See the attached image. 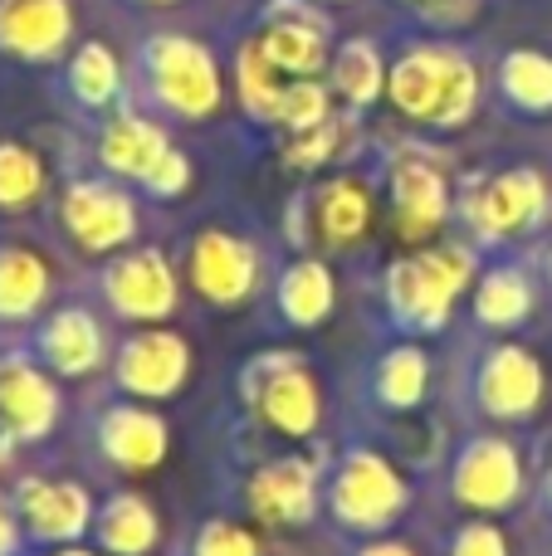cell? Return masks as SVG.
I'll list each match as a JSON object with an SVG mask.
<instances>
[{"mask_svg":"<svg viewBox=\"0 0 552 556\" xmlns=\"http://www.w3.org/2000/svg\"><path fill=\"white\" fill-rule=\"evenodd\" d=\"M279 313L293 327H318L333 313V274L318 260L289 264L279 278Z\"/></svg>","mask_w":552,"mask_h":556,"instance_id":"cell-24","label":"cell"},{"mask_svg":"<svg viewBox=\"0 0 552 556\" xmlns=\"http://www.w3.org/2000/svg\"><path fill=\"white\" fill-rule=\"evenodd\" d=\"M455 498L465 508H479V513H499L509 503H518L524 493V459L509 440H469L455 459Z\"/></svg>","mask_w":552,"mask_h":556,"instance_id":"cell-8","label":"cell"},{"mask_svg":"<svg viewBox=\"0 0 552 556\" xmlns=\"http://www.w3.org/2000/svg\"><path fill=\"white\" fill-rule=\"evenodd\" d=\"M98 152H103V166L117 176H137V181H147L152 176V166L162 162L172 147H166L162 127H152L147 117H113V123L103 127V142H98Z\"/></svg>","mask_w":552,"mask_h":556,"instance_id":"cell-21","label":"cell"},{"mask_svg":"<svg viewBox=\"0 0 552 556\" xmlns=\"http://www.w3.org/2000/svg\"><path fill=\"white\" fill-rule=\"evenodd\" d=\"M548 278H552V254H548Z\"/></svg>","mask_w":552,"mask_h":556,"instance_id":"cell-44","label":"cell"},{"mask_svg":"<svg viewBox=\"0 0 552 556\" xmlns=\"http://www.w3.org/2000/svg\"><path fill=\"white\" fill-rule=\"evenodd\" d=\"M499 88L524 113H552V59L538 49H514L499 68Z\"/></svg>","mask_w":552,"mask_h":556,"instance_id":"cell-26","label":"cell"},{"mask_svg":"<svg viewBox=\"0 0 552 556\" xmlns=\"http://www.w3.org/2000/svg\"><path fill=\"white\" fill-rule=\"evenodd\" d=\"M103 298H108V307H113L117 317L156 323V317H166L176 307V274L156 250L123 254L117 264H108Z\"/></svg>","mask_w":552,"mask_h":556,"instance_id":"cell-9","label":"cell"},{"mask_svg":"<svg viewBox=\"0 0 552 556\" xmlns=\"http://www.w3.org/2000/svg\"><path fill=\"white\" fill-rule=\"evenodd\" d=\"M260 278V254L250 240H235L225 230H205L191 244V283L211 303H244Z\"/></svg>","mask_w":552,"mask_h":556,"instance_id":"cell-13","label":"cell"},{"mask_svg":"<svg viewBox=\"0 0 552 556\" xmlns=\"http://www.w3.org/2000/svg\"><path fill=\"white\" fill-rule=\"evenodd\" d=\"M333 518L352 532H377L406 508V483L391 469L381 454L372 450H352L338 464V479H333Z\"/></svg>","mask_w":552,"mask_h":556,"instance_id":"cell-5","label":"cell"},{"mask_svg":"<svg viewBox=\"0 0 552 556\" xmlns=\"http://www.w3.org/2000/svg\"><path fill=\"white\" fill-rule=\"evenodd\" d=\"M548 215V186L538 172L518 166V172H504L494 181L475 186L465 195V220L479 230V240H504V235H524L534 230Z\"/></svg>","mask_w":552,"mask_h":556,"instance_id":"cell-6","label":"cell"},{"mask_svg":"<svg viewBox=\"0 0 552 556\" xmlns=\"http://www.w3.org/2000/svg\"><path fill=\"white\" fill-rule=\"evenodd\" d=\"M49 556H93V552H84V547H74V542H68V547H59V552H49Z\"/></svg>","mask_w":552,"mask_h":556,"instance_id":"cell-42","label":"cell"},{"mask_svg":"<svg viewBox=\"0 0 552 556\" xmlns=\"http://www.w3.org/2000/svg\"><path fill=\"white\" fill-rule=\"evenodd\" d=\"M240 98H244V108H250L254 117H269V123H279V98H284V88L274 84V64L264 59L260 39L240 49Z\"/></svg>","mask_w":552,"mask_h":556,"instance_id":"cell-32","label":"cell"},{"mask_svg":"<svg viewBox=\"0 0 552 556\" xmlns=\"http://www.w3.org/2000/svg\"><path fill=\"white\" fill-rule=\"evenodd\" d=\"M377 395L391 410H416L426 395V352L421 346H391L377 362Z\"/></svg>","mask_w":552,"mask_h":556,"instance_id":"cell-28","label":"cell"},{"mask_svg":"<svg viewBox=\"0 0 552 556\" xmlns=\"http://www.w3.org/2000/svg\"><path fill=\"white\" fill-rule=\"evenodd\" d=\"M68 0H0V49L25 64L54 59L68 39Z\"/></svg>","mask_w":552,"mask_h":556,"instance_id":"cell-16","label":"cell"},{"mask_svg":"<svg viewBox=\"0 0 552 556\" xmlns=\"http://www.w3.org/2000/svg\"><path fill=\"white\" fill-rule=\"evenodd\" d=\"M342 137H348V123H333V117H328V123H318V127H309V132L293 137L284 162L299 166V172H309V166H323L342 147Z\"/></svg>","mask_w":552,"mask_h":556,"instance_id":"cell-34","label":"cell"},{"mask_svg":"<svg viewBox=\"0 0 552 556\" xmlns=\"http://www.w3.org/2000/svg\"><path fill=\"white\" fill-rule=\"evenodd\" d=\"M68 88H74L78 103L103 108L108 98L117 93V59L108 45H84L68 64Z\"/></svg>","mask_w":552,"mask_h":556,"instance_id":"cell-31","label":"cell"},{"mask_svg":"<svg viewBox=\"0 0 552 556\" xmlns=\"http://www.w3.org/2000/svg\"><path fill=\"white\" fill-rule=\"evenodd\" d=\"M372 220V201L357 181H328L318 191V230L328 244H352L362 240Z\"/></svg>","mask_w":552,"mask_h":556,"instance_id":"cell-27","label":"cell"},{"mask_svg":"<svg viewBox=\"0 0 552 556\" xmlns=\"http://www.w3.org/2000/svg\"><path fill=\"white\" fill-rule=\"evenodd\" d=\"M45 195V162L25 142H0V211H29Z\"/></svg>","mask_w":552,"mask_h":556,"instance_id":"cell-29","label":"cell"},{"mask_svg":"<svg viewBox=\"0 0 552 556\" xmlns=\"http://www.w3.org/2000/svg\"><path fill=\"white\" fill-rule=\"evenodd\" d=\"M279 123L293 132H309V127L328 123V88L313 84V78H293L279 98Z\"/></svg>","mask_w":552,"mask_h":556,"instance_id":"cell-33","label":"cell"},{"mask_svg":"<svg viewBox=\"0 0 552 556\" xmlns=\"http://www.w3.org/2000/svg\"><path fill=\"white\" fill-rule=\"evenodd\" d=\"M260 49L284 74H318L323 54H328V45H323V20L313 15L309 5H299V0H284V5L274 10L269 29L260 35Z\"/></svg>","mask_w":552,"mask_h":556,"instance_id":"cell-19","label":"cell"},{"mask_svg":"<svg viewBox=\"0 0 552 556\" xmlns=\"http://www.w3.org/2000/svg\"><path fill=\"white\" fill-rule=\"evenodd\" d=\"M254 518L274 528H303L318 513V473L309 459H274L250 479Z\"/></svg>","mask_w":552,"mask_h":556,"instance_id":"cell-15","label":"cell"},{"mask_svg":"<svg viewBox=\"0 0 552 556\" xmlns=\"http://www.w3.org/2000/svg\"><path fill=\"white\" fill-rule=\"evenodd\" d=\"M49 298V264L25 244H0V323H29Z\"/></svg>","mask_w":552,"mask_h":556,"instance_id":"cell-22","label":"cell"},{"mask_svg":"<svg viewBox=\"0 0 552 556\" xmlns=\"http://www.w3.org/2000/svg\"><path fill=\"white\" fill-rule=\"evenodd\" d=\"M191 556H260V547H254V538L240 528V522L215 518V522H205L201 528Z\"/></svg>","mask_w":552,"mask_h":556,"instance_id":"cell-35","label":"cell"},{"mask_svg":"<svg viewBox=\"0 0 552 556\" xmlns=\"http://www.w3.org/2000/svg\"><path fill=\"white\" fill-rule=\"evenodd\" d=\"M534 313V283L524 269H489L475 288V317L485 327H518Z\"/></svg>","mask_w":552,"mask_h":556,"instance_id":"cell-25","label":"cell"},{"mask_svg":"<svg viewBox=\"0 0 552 556\" xmlns=\"http://www.w3.org/2000/svg\"><path fill=\"white\" fill-rule=\"evenodd\" d=\"M98 542L113 556H147L156 547V513L142 493H117L98 513Z\"/></svg>","mask_w":552,"mask_h":556,"instance_id":"cell-23","label":"cell"},{"mask_svg":"<svg viewBox=\"0 0 552 556\" xmlns=\"http://www.w3.org/2000/svg\"><path fill=\"white\" fill-rule=\"evenodd\" d=\"M59 420V391L35 362L0 356V425L15 440H45Z\"/></svg>","mask_w":552,"mask_h":556,"instance_id":"cell-14","label":"cell"},{"mask_svg":"<svg viewBox=\"0 0 552 556\" xmlns=\"http://www.w3.org/2000/svg\"><path fill=\"white\" fill-rule=\"evenodd\" d=\"M475 401L485 405L489 415H499V420H524V415H534L538 401H543V366H538V356L514 342L494 346V352L479 362Z\"/></svg>","mask_w":552,"mask_h":556,"instance_id":"cell-12","label":"cell"},{"mask_svg":"<svg viewBox=\"0 0 552 556\" xmlns=\"http://www.w3.org/2000/svg\"><path fill=\"white\" fill-rule=\"evenodd\" d=\"M469 274H475V254L460 244H440V250L406 254L387 269V307L401 327L411 332H440L450 323V307L465 293Z\"/></svg>","mask_w":552,"mask_h":556,"instance_id":"cell-2","label":"cell"},{"mask_svg":"<svg viewBox=\"0 0 552 556\" xmlns=\"http://www.w3.org/2000/svg\"><path fill=\"white\" fill-rule=\"evenodd\" d=\"M35 352L49 371L88 376L98 362H103L108 342H103V327L93 323V313H84V307H59V313H49L45 323H39Z\"/></svg>","mask_w":552,"mask_h":556,"instance_id":"cell-17","label":"cell"},{"mask_svg":"<svg viewBox=\"0 0 552 556\" xmlns=\"http://www.w3.org/2000/svg\"><path fill=\"white\" fill-rule=\"evenodd\" d=\"M98 444L123 469H152L166 454V420L156 410H142V405H113L98 420Z\"/></svg>","mask_w":552,"mask_h":556,"instance_id":"cell-20","label":"cell"},{"mask_svg":"<svg viewBox=\"0 0 552 556\" xmlns=\"http://www.w3.org/2000/svg\"><path fill=\"white\" fill-rule=\"evenodd\" d=\"M20 552V518L0 503V556H15Z\"/></svg>","mask_w":552,"mask_h":556,"instance_id":"cell-38","label":"cell"},{"mask_svg":"<svg viewBox=\"0 0 552 556\" xmlns=\"http://www.w3.org/2000/svg\"><path fill=\"white\" fill-rule=\"evenodd\" d=\"M543 493H548V508H552V464H548V483H543Z\"/></svg>","mask_w":552,"mask_h":556,"instance_id":"cell-43","label":"cell"},{"mask_svg":"<svg viewBox=\"0 0 552 556\" xmlns=\"http://www.w3.org/2000/svg\"><path fill=\"white\" fill-rule=\"evenodd\" d=\"M15 518L25 522L29 538L68 547L93 528V498L78 483H54V479H25L15 489Z\"/></svg>","mask_w":552,"mask_h":556,"instance_id":"cell-10","label":"cell"},{"mask_svg":"<svg viewBox=\"0 0 552 556\" xmlns=\"http://www.w3.org/2000/svg\"><path fill=\"white\" fill-rule=\"evenodd\" d=\"M244 395L254 401V410L274 425V430L303 434L318 430V415H323V395H318V381L303 371V356L299 352H264L250 362L244 371Z\"/></svg>","mask_w":552,"mask_h":556,"instance_id":"cell-3","label":"cell"},{"mask_svg":"<svg viewBox=\"0 0 552 556\" xmlns=\"http://www.w3.org/2000/svg\"><path fill=\"white\" fill-rule=\"evenodd\" d=\"M469 10H475V0H430V15H440V20H460Z\"/></svg>","mask_w":552,"mask_h":556,"instance_id":"cell-39","label":"cell"},{"mask_svg":"<svg viewBox=\"0 0 552 556\" xmlns=\"http://www.w3.org/2000/svg\"><path fill=\"white\" fill-rule=\"evenodd\" d=\"M10 454H15V434H10L5 425H0V469L10 464Z\"/></svg>","mask_w":552,"mask_h":556,"instance_id":"cell-41","label":"cell"},{"mask_svg":"<svg viewBox=\"0 0 552 556\" xmlns=\"http://www.w3.org/2000/svg\"><path fill=\"white\" fill-rule=\"evenodd\" d=\"M357 556H416V552L401 547V542H372V547H362Z\"/></svg>","mask_w":552,"mask_h":556,"instance_id":"cell-40","label":"cell"},{"mask_svg":"<svg viewBox=\"0 0 552 556\" xmlns=\"http://www.w3.org/2000/svg\"><path fill=\"white\" fill-rule=\"evenodd\" d=\"M391 201H397V225L406 240L430 235L440 220L450 215V186L421 156H401L397 172H391Z\"/></svg>","mask_w":552,"mask_h":556,"instance_id":"cell-18","label":"cell"},{"mask_svg":"<svg viewBox=\"0 0 552 556\" xmlns=\"http://www.w3.org/2000/svg\"><path fill=\"white\" fill-rule=\"evenodd\" d=\"M391 103L416 123L460 127L479 103V74L446 45H416L391 64Z\"/></svg>","mask_w":552,"mask_h":556,"instance_id":"cell-1","label":"cell"},{"mask_svg":"<svg viewBox=\"0 0 552 556\" xmlns=\"http://www.w3.org/2000/svg\"><path fill=\"white\" fill-rule=\"evenodd\" d=\"M333 88H338L352 108H367L372 98L387 88V68H381L377 49L362 45V39L357 45H342L338 59H333Z\"/></svg>","mask_w":552,"mask_h":556,"instance_id":"cell-30","label":"cell"},{"mask_svg":"<svg viewBox=\"0 0 552 556\" xmlns=\"http://www.w3.org/2000/svg\"><path fill=\"white\" fill-rule=\"evenodd\" d=\"M186 181H191V162H186L181 152H166L162 162L152 166V176H147V191L152 195H181Z\"/></svg>","mask_w":552,"mask_h":556,"instance_id":"cell-37","label":"cell"},{"mask_svg":"<svg viewBox=\"0 0 552 556\" xmlns=\"http://www.w3.org/2000/svg\"><path fill=\"white\" fill-rule=\"evenodd\" d=\"M147 74L152 93L181 117H211L221 108V68L196 39L156 35L147 45Z\"/></svg>","mask_w":552,"mask_h":556,"instance_id":"cell-4","label":"cell"},{"mask_svg":"<svg viewBox=\"0 0 552 556\" xmlns=\"http://www.w3.org/2000/svg\"><path fill=\"white\" fill-rule=\"evenodd\" d=\"M59 220H64L68 240L88 254L117 250V244H127L133 230H137L133 201H127L123 191H113V186H103V181H74L68 186L64 201H59Z\"/></svg>","mask_w":552,"mask_h":556,"instance_id":"cell-7","label":"cell"},{"mask_svg":"<svg viewBox=\"0 0 552 556\" xmlns=\"http://www.w3.org/2000/svg\"><path fill=\"white\" fill-rule=\"evenodd\" d=\"M450 556H509L504 547V532L489 528V522H465L450 542Z\"/></svg>","mask_w":552,"mask_h":556,"instance_id":"cell-36","label":"cell"},{"mask_svg":"<svg viewBox=\"0 0 552 556\" xmlns=\"http://www.w3.org/2000/svg\"><path fill=\"white\" fill-rule=\"evenodd\" d=\"M117 386L133 395H142V401H166V395L181 391L186 371H191V352H186V342L176 332H137L123 342V352H117Z\"/></svg>","mask_w":552,"mask_h":556,"instance_id":"cell-11","label":"cell"}]
</instances>
